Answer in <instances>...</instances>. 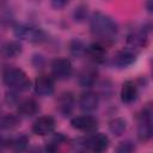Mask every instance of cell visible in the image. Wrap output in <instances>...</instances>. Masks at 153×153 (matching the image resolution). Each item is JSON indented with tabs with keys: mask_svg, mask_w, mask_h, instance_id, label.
<instances>
[{
	"mask_svg": "<svg viewBox=\"0 0 153 153\" xmlns=\"http://www.w3.org/2000/svg\"><path fill=\"white\" fill-rule=\"evenodd\" d=\"M8 146H11V148L13 151H25L29 146V139L26 135L24 134H20V135H17L14 137H12L10 141H8Z\"/></svg>",
	"mask_w": 153,
	"mask_h": 153,
	"instance_id": "44dd1931",
	"label": "cell"
},
{
	"mask_svg": "<svg viewBox=\"0 0 153 153\" xmlns=\"http://www.w3.org/2000/svg\"><path fill=\"white\" fill-rule=\"evenodd\" d=\"M73 73L72 62L66 57H57L51 62V75L57 80H67Z\"/></svg>",
	"mask_w": 153,
	"mask_h": 153,
	"instance_id": "8992f818",
	"label": "cell"
},
{
	"mask_svg": "<svg viewBox=\"0 0 153 153\" xmlns=\"http://www.w3.org/2000/svg\"><path fill=\"white\" fill-rule=\"evenodd\" d=\"M4 84L12 91L24 92L27 91L31 86V81L26 73L17 67H8L2 72Z\"/></svg>",
	"mask_w": 153,
	"mask_h": 153,
	"instance_id": "7a4b0ae2",
	"label": "cell"
},
{
	"mask_svg": "<svg viewBox=\"0 0 153 153\" xmlns=\"http://www.w3.org/2000/svg\"><path fill=\"white\" fill-rule=\"evenodd\" d=\"M20 123L19 117L12 114L0 116V129H14Z\"/></svg>",
	"mask_w": 153,
	"mask_h": 153,
	"instance_id": "7402d4cb",
	"label": "cell"
},
{
	"mask_svg": "<svg viewBox=\"0 0 153 153\" xmlns=\"http://www.w3.org/2000/svg\"><path fill=\"white\" fill-rule=\"evenodd\" d=\"M33 90H35V93L39 97L51 96L55 91V81L53 75L39 74L35 80Z\"/></svg>",
	"mask_w": 153,
	"mask_h": 153,
	"instance_id": "52a82bcc",
	"label": "cell"
},
{
	"mask_svg": "<svg viewBox=\"0 0 153 153\" xmlns=\"http://www.w3.org/2000/svg\"><path fill=\"white\" fill-rule=\"evenodd\" d=\"M109 145H110V140L103 133H96L94 131V133H92V135H90L88 137L82 140V146L86 149H90V151L97 152V153L106 151Z\"/></svg>",
	"mask_w": 153,
	"mask_h": 153,
	"instance_id": "5b68a950",
	"label": "cell"
},
{
	"mask_svg": "<svg viewBox=\"0 0 153 153\" xmlns=\"http://www.w3.org/2000/svg\"><path fill=\"white\" fill-rule=\"evenodd\" d=\"M75 105V98L72 92H62L56 99V108L63 116L72 114Z\"/></svg>",
	"mask_w": 153,
	"mask_h": 153,
	"instance_id": "5bb4252c",
	"label": "cell"
},
{
	"mask_svg": "<svg viewBox=\"0 0 153 153\" xmlns=\"http://www.w3.org/2000/svg\"><path fill=\"white\" fill-rule=\"evenodd\" d=\"M23 51V47L19 41H8L0 47V54L5 59H14Z\"/></svg>",
	"mask_w": 153,
	"mask_h": 153,
	"instance_id": "ac0fdd59",
	"label": "cell"
},
{
	"mask_svg": "<svg viewBox=\"0 0 153 153\" xmlns=\"http://www.w3.org/2000/svg\"><path fill=\"white\" fill-rule=\"evenodd\" d=\"M79 108L85 112H92L98 108L99 96L93 91H85L80 94L78 100Z\"/></svg>",
	"mask_w": 153,
	"mask_h": 153,
	"instance_id": "7c38bea8",
	"label": "cell"
},
{
	"mask_svg": "<svg viewBox=\"0 0 153 153\" xmlns=\"http://www.w3.org/2000/svg\"><path fill=\"white\" fill-rule=\"evenodd\" d=\"M86 55L94 62V63H104L108 59V50L106 45L102 42H93L88 47H86Z\"/></svg>",
	"mask_w": 153,
	"mask_h": 153,
	"instance_id": "8fae6325",
	"label": "cell"
},
{
	"mask_svg": "<svg viewBox=\"0 0 153 153\" xmlns=\"http://www.w3.org/2000/svg\"><path fill=\"white\" fill-rule=\"evenodd\" d=\"M5 2H6V0H0V8H1V7L5 5Z\"/></svg>",
	"mask_w": 153,
	"mask_h": 153,
	"instance_id": "f1b7e54d",
	"label": "cell"
},
{
	"mask_svg": "<svg viewBox=\"0 0 153 153\" xmlns=\"http://www.w3.org/2000/svg\"><path fill=\"white\" fill-rule=\"evenodd\" d=\"M55 126V120L51 116H39L32 124V131L39 136L50 135L54 133Z\"/></svg>",
	"mask_w": 153,
	"mask_h": 153,
	"instance_id": "30bf717a",
	"label": "cell"
},
{
	"mask_svg": "<svg viewBox=\"0 0 153 153\" xmlns=\"http://www.w3.org/2000/svg\"><path fill=\"white\" fill-rule=\"evenodd\" d=\"M17 93H18V92L12 91V90H11L10 93H6L5 99H6V103H7L8 105H16V104L18 105V103H19V98H18Z\"/></svg>",
	"mask_w": 153,
	"mask_h": 153,
	"instance_id": "484cf974",
	"label": "cell"
},
{
	"mask_svg": "<svg viewBox=\"0 0 153 153\" xmlns=\"http://www.w3.org/2000/svg\"><path fill=\"white\" fill-rule=\"evenodd\" d=\"M66 141H67V137H66L63 134L57 133V134H55V135L50 139L49 142H47V151L54 152V151L59 149V147H60L62 143H65Z\"/></svg>",
	"mask_w": 153,
	"mask_h": 153,
	"instance_id": "603a6c76",
	"label": "cell"
},
{
	"mask_svg": "<svg viewBox=\"0 0 153 153\" xmlns=\"http://www.w3.org/2000/svg\"><path fill=\"white\" fill-rule=\"evenodd\" d=\"M38 111H39V104L32 98H27L18 103V114L23 117H32Z\"/></svg>",
	"mask_w": 153,
	"mask_h": 153,
	"instance_id": "e0dca14e",
	"label": "cell"
},
{
	"mask_svg": "<svg viewBox=\"0 0 153 153\" xmlns=\"http://www.w3.org/2000/svg\"><path fill=\"white\" fill-rule=\"evenodd\" d=\"M90 30L92 35L98 38V42L112 43L118 32V25L109 14L103 12H94L90 18Z\"/></svg>",
	"mask_w": 153,
	"mask_h": 153,
	"instance_id": "6da1fadb",
	"label": "cell"
},
{
	"mask_svg": "<svg viewBox=\"0 0 153 153\" xmlns=\"http://www.w3.org/2000/svg\"><path fill=\"white\" fill-rule=\"evenodd\" d=\"M71 126L82 133H94L98 128V120L91 115L75 116L71 120Z\"/></svg>",
	"mask_w": 153,
	"mask_h": 153,
	"instance_id": "ba28073f",
	"label": "cell"
},
{
	"mask_svg": "<svg viewBox=\"0 0 153 153\" xmlns=\"http://www.w3.org/2000/svg\"><path fill=\"white\" fill-rule=\"evenodd\" d=\"M97 79H98V72H97V69L93 68V67H91V66H87V67H84L80 71L79 76H78V82H79V85L81 87L91 88L97 82Z\"/></svg>",
	"mask_w": 153,
	"mask_h": 153,
	"instance_id": "2e32d148",
	"label": "cell"
},
{
	"mask_svg": "<svg viewBox=\"0 0 153 153\" xmlns=\"http://www.w3.org/2000/svg\"><path fill=\"white\" fill-rule=\"evenodd\" d=\"M149 4H151V0H147V8H148V11L151 12V6H149Z\"/></svg>",
	"mask_w": 153,
	"mask_h": 153,
	"instance_id": "83f0119b",
	"label": "cell"
},
{
	"mask_svg": "<svg viewBox=\"0 0 153 153\" xmlns=\"http://www.w3.org/2000/svg\"><path fill=\"white\" fill-rule=\"evenodd\" d=\"M86 17H87V8H86V7L79 6L78 8H75V11H74V19H75V20L81 22V20H84Z\"/></svg>",
	"mask_w": 153,
	"mask_h": 153,
	"instance_id": "d4e9b609",
	"label": "cell"
},
{
	"mask_svg": "<svg viewBox=\"0 0 153 153\" xmlns=\"http://www.w3.org/2000/svg\"><path fill=\"white\" fill-rule=\"evenodd\" d=\"M136 56H137V53L135 49L130 47L123 48L112 56V65L118 68H127L136 61Z\"/></svg>",
	"mask_w": 153,
	"mask_h": 153,
	"instance_id": "9c48e42d",
	"label": "cell"
},
{
	"mask_svg": "<svg viewBox=\"0 0 153 153\" xmlns=\"http://www.w3.org/2000/svg\"><path fill=\"white\" fill-rule=\"evenodd\" d=\"M13 32L17 38L27 41L30 43H41L45 39L44 31L32 24H17L13 29Z\"/></svg>",
	"mask_w": 153,
	"mask_h": 153,
	"instance_id": "3957f363",
	"label": "cell"
},
{
	"mask_svg": "<svg viewBox=\"0 0 153 153\" xmlns=\"http://www.w3.org/2000/svg\"><path fill=\"white\" fill-rule=\"evenodd\" d=\"M153 121H152V109L146 106L142 109L137 116V137L146 142L152 139L153 135Z\"/></svg>",
	"mask_w": 153,
	"mask_h": 153,
	"instance_id": "277c9868",
	"label": "cell"
},
{
	"mask_svg": "<svg viewBox=\"0 0 153 153\" xmlns=\"http://www.w3.org/2000/svg\"><path fill=\"white\" fill-rule=\"evenodd\" d=\"M127 43L128 47L135 50L140 48H145L148 43V31L145 27H141L140 30H133L127 36Z\"/></svg>",
	"mask_w": 153,
	"mask_h": 153,
	"instance_id": "4fadbf2b",
	"label": "cell"
},
{
	"mask_svg": "<svg viewBox=\"0 0 153 153\" xmlns=\"http://www.w3.org/2000/svg\"><path fill=\"white\" fill-rule=\"evenodd\" d=\"M69 53L74 57H81L86 54V45L79 38H73L69 42Z\"/></svg>",
	"mask_w": 153,
	"mask_h": 153,
	"instance_id": "d6986e66",
	"label": "cell"
},
{
	"mask_svg": "<svg viewBox=\"0 0 153 153\" xmlns=\"http://www.w3.org/2000/svg\"><path fill=\"white\" fill-rule=\"evenodd\" d=\"M121 100L124 104H131L134 103L137 97H139V88L136 82H134L133 80H127L123 82L122 87H121Z\"/></svg>",
	"mask_w": 153,
	"mask_h": 153,
	"instance_id": "9a60e30c",
	"label": "cell"
},
{
	"mask_svg": "<svg viewBox=\"0 0 153 153\" xmlns=\"http://www.w3.org/2000/svg\"><path fill=\"white\" fill-rule=\"evenodd\" d=\"M135 149V146L133 145V142L130 141H123L120 143V146L116 148L117 152H121V153H128V152H133Z\"/></svg>",
	"mask_w": 153,
	"mask_h": 153,
	"instance_id": "cb8c5ba5",
	"label": "cell"
},
{
	"mask_svg": "<svg viewBox=\"0 0 153 153\" xmlns=\"http://www.w3.org/2000/svg\"><path fill=\"white\" fill-rule=\"evenodd\" d=\"M72 0H50V4L53 6V8L55 10H61L63 7H66Z\"/></svg>",
	"mask_w": 153,
	"mask_h": 153,
	"instance_id": "4316f807",
	"label": "cell"
},
{
	"mask_svg": "<svg viewBox=\"0 0 153 153\" xmlns=\"http://www.w3.org/2000/svg\"><path fill=\"white\" fill-rule=\"evenodd\" d=\"M109 129H110V131L114 135L120 136V135H122L126 131V129H127V122H126V120H123L121 117L112 118L109 122Z\"/></svg>",
	"mask_w": 153,
	"mask_h": 153,
	"instance_id": "ffe728a7",
	"label": "cell"
}]
</instances>
